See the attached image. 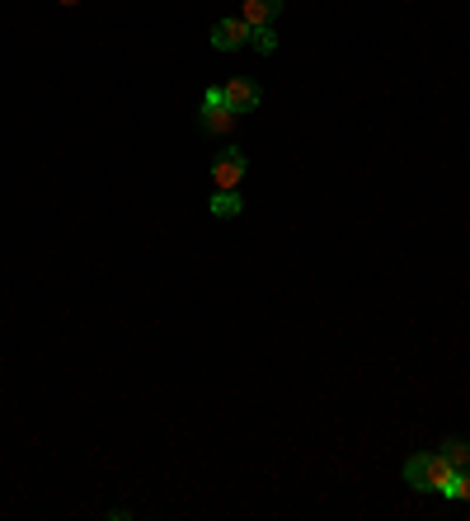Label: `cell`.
<instances>
[{"label": "cell", "mask_w": 470, "mask_h": 521, "mask_svg": "<svg viewBox=\"0 0 470 521\" xmlns=\"http://www.w3.org/2000/svg\"><path fill=\"white\" fill-rule=\"evenodd\" d=\"M456 465L442 451H433V456H409L405 460V484L419 493H442L447 484H452Z\"/></svg>", "instance_id": "1"}, {"label": "cell", "mask_w": 470, "mask_h": 521, "mask_svg": "<svg viewBox=\"0 0 470 521\" xmlns=\"http://www.w3.org/2000/svg\"><path fill=\"white\" fill-rule=\"evenodd\" d=\"M207 174H212V188H240V179H245V174H250V160H245V151H217L212 155V169H207Z\"/></svg>", "instance_id": "2"}, {"label": "cell", "mask_w": 470, "mask_h": 521, "mask_svg": "<svg viewBox=\"0 0 470 521\" xmlns=\"http://www.w3.org/2000/svg\"><path fill=\"white\" fill-rule=\"evenodd\" d=\"M250 24H245V19H217V24H212V47H217V52H235V47H245L250 43Z\"/></svg>", "instance_id": "3"}, {"label": "cell", "mask_w": 470, "mask_h": 521, "mask_svg": "<svg viewBox=\"0 0 470 521\" xmlns=\"http://www.w3.org/2000/svg\"><path fill=\"white\" fill-rule=\"evenodd\" d=\"M221 90H226V108H235V113H250V108H259V99H264V90H259L250 76H235L231 85H221Z\"/></svg>", "instance_id": "4"}, {"label": "cell", "mask_w": 470, "mask_h": 521, "mask_svg": "<svg viewBox=\"0 0 470 521\" xmlns=\"http://www.w3.org/2000/svg\"><path fill=\"white\" fill-rule=\"evenodd\" d=\"M278 15H282V0H245V5H240V19H245L250 29H268Z\"/></svg>", "instance_id": "5"}, {"label": "cell", "mask_w": 470, "mask_h": 521, "mask_svg": "<svg viewBox=\"0 0 470 521\" xmlns=\"http://www.w3.org/2000/svg\"><path fill=\"white\" fill-rule=\"evenodd\" d=\"M235 118H240V113H235V108H203V113H198V132H207V137H226V132H231L235 127Z\"/></svg>", "instance_id": "6"}, {"label": "cell", "mask_w": 470, "mask_h": 521, "mask_svg": "<svg viewBox=\"0 0 470 521\" xmlns=\"http://www.w3.org/2000/svg\"><path fill=\"white\" fill-rule=\"evenodd\" d=\"M240 212H245V198H240L235 188H217V193H212V216L226 221V216H240Z\"/></svg>", "instance_id": "7"}, {"label": "cell", "mask_w": 470, "mask_h": 521, "mask_svg": "<svg viewBox=\"0 0 470 521\" xmlns=\"http://www.w3.org/2000/svg\"><path fill=\"white\" fill-rule=\"evenodd\" d=\"M442 456L452 460L456 470H470V442H466V437H452V442H442Z\"/></svg>", "instance_id": "8"}, {"label": "cell", "mask_w": 470, "mask_h": 521, "mask_svg": "<svg viewBox=\"0 0 470 521\" xmlns=\"http://www.w3.org/2000/svg\"><path fill=\"white\" fill-rule=\"evenodd\" d=\"M442 498H452V503H470V470H456L452 484L442 489Z\"/></svg>", "instance_id": "9"}, {"label": "cell", "mask_w": 470, "mask_h": 521, "mask_svg": "<svg viewBox=\"0 0 470 521\" xmlns=\"http://www.w3.org/2000/svg\"><path fill=\"white\" fill-rule=\"evenodd\" d=\"M250 43H254V52L273 57V47H278V33H273V24H268V29H254V33H250Z\"/></svg>", "instance_id": "10"}, {"label": "cell", "mask_w": 470, "mask_h": 521, "mask_svg": "<svg viewBox=\"0 0 470 521\" xmlns=\"http://www.w3.org/2000/svg\"><path fill=\"white\" fill-rule=\"evenodd\" d=\"M226 104V90H221V85H212V90L203 94V108H221Z\"/></svg>", "instance_id": "11"}, {"label": "cell", "mask_w": 470, "mask_h": 521, "mask_svg": "<svg viewBox=\"0 0 470 521\" xmlns=\"http://www.w3.org/2000/svg\"><path fill=\"white\" fill-rule=\"evenodd\" d=\"M62 5H80V0H62Z\"/></svg>", "instance_id": "12"}]
</instances>
